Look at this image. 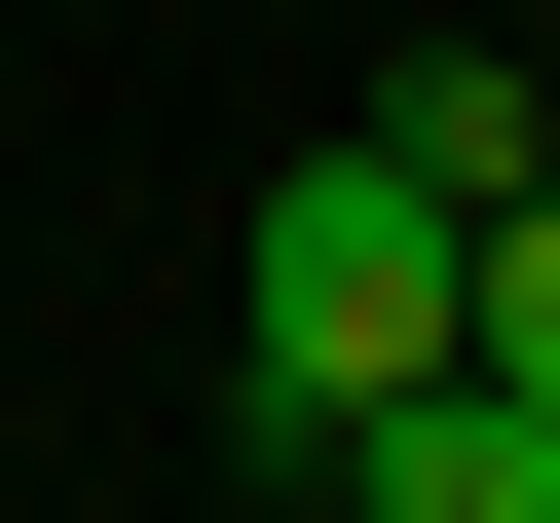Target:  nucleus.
<instances>
[{
  "label": "nucleus",
  "instance_id": "obj_1",
  "mask_svg": "<svg viewBox=\"0 0 560 523\" xmlns=\"http://www.w3.org/2000/svg\"><path fill=\"white\" fill-rule=\"evenodd\" d=\"M411 374H448V187L337 113L300 187H261V262H224V449H261V486H337V411H411Z\"/></svg>",
  "mask_w": 560,
  "mask_h": 523
},
{
  "label": "nucleus",
  "instance_id": "obj_2",
  "mask_svg": "<svg viewBox=\"0 0 560 523\" xmlns=\"http://www.w3.org/2000/svg\"><path fill=\"white\" fill-rule=\"evenodd\" d=\"M300 523H560V411L411 374V411H337V486H300Z\"/></svg>",
  "mask_w": 560,
  "mask_h": 523
},
{
  "label": "nucleus",
  "instance_id": "obj_3",
  "mask_svg": "<svg viewBox=\"0 0 560 523\" xmlns=\"http://www.w3.org/2000/svg\"><path fill=\"white\" fill-rule=\"evenodd\" d=\"M448 374H486V411H560V224H448Z\"/></svg>",
  "mask_w": 560,
  "mask_h": 523
}]
</instances>
